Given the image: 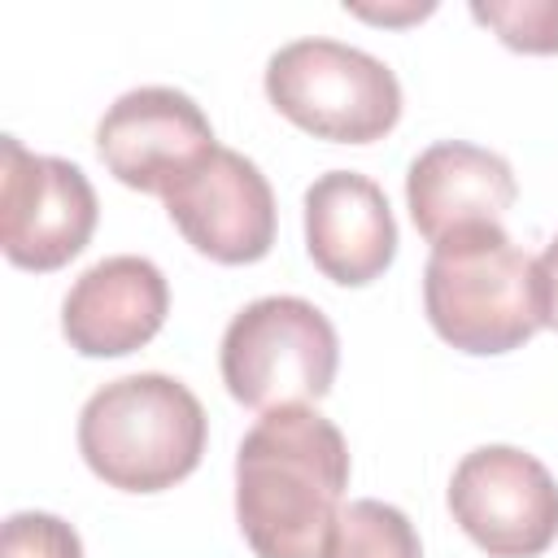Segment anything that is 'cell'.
<instances>
[{
    "label": "cell",
    "mask_w": 558,
    "mask_h": 558,
    "mask_svg": "<svg viewBox=\"0 0 558 558\" xmlns=\"http://www.w3.org/2000/svg\"><path fill=\"white\" fill-rule=\"evenodd\" d=\"M349 445L314 405L266 410L235 453V523L257 558H331Z\"/></svg>",
    "instance_id": "cell-1"
},
{
    "label": "cell",
    "mask_w": 558,
    "mask_h": 558,
    "mask_svg": "<svg viewBox=\"0 0 558 558\" xmlns=\"http://www.w3.org/2000/svg\"><path fill=\"white\" fill-rule=\"evenodd\" d=\"M78 453L96 480L122 493H161L187 480L205 453V410L187 384L161 371L96 388L78 414Z\"/></svg>",
    "instance_id": "cell-2"
},
{
    "label": "cell",
    "mask_w": 558,
    "mask_h": 558,
    "mask_svg": "<svg viewBox=\"0 0 558 558\" xmlns=\"http://www.w3.org/2000/svg\"><path fill=\"white\" fill-rule=\"evenodd\" d=\"M423 310L445 344L475 357L510 353L541 331L536 262L501 231V222L453 231L432 244Z\"/></svg>",
    "instance_id": "cell-3"
},
{
    "label": "cell",
    "mask_w": 558,
    "mask_h": 558,
    "mask_svg": "<svg viewBox=\"0 0 558 558\" xmlns=\"http://www.w3.org/2000/svg\"><path fill=\"white\" fill-rule=\"evenodd\" d=\"M218 366L227 392L248 410L314 405L331 392L340 340L314 301L262 296L227 323Z\"/></svg>",
    "instance_id": "cell-4"
},
{
    "label": "cell",
    "mask_w": 558,
    "mask_h": 558,
    "mask_svg": "<svg viewBox=\"0 0 558 558\" xmlns=\"http://www.w3.org/2000/svg\"><path fill=\"white\" fill-rule=\"evenodd\" d=\"M266 96L270 105L331 144H375L401 118V83L397 74L340 39H292L266 61Z\"/></svg>",
    "instance_id": "cell-5"
},
{
    "label": "cell",
    "mask_w": 558,
    "mask_h": 558,
    "mask_svg": "<svg viewBox=\"0 0 558 558\" xmlns=\"http://www.w3.org/2000/svg\"><path fill=\"white\" fill-rule=\"evenodd\" d=\"M96 187L87 174L48 153H31L17 135H4L0 170V248L13 266L48 275L78 257L96 231Z\"/></svg>",
    "instance_id": "cell-6"
},
{
    "label": "cell",
    "mask_w": 558,
    "mask_h": 558,
    "mask_svg": "<svg viewBox=\"0 0 558 558\" xmlns=\"http://www.w3.org/2000/svg\"><path fill=\"white\" fill-rule=\"evenodd\" d=\"M449 510L488 558H541L558 536V484L514 445L471 449L453 466Z\"/></svg>",
    "instance_id": "cell-7"
},
{
    "label": "cell",
    "mask_w": 558,
    "mask_h": 558,
    "mask_svg": "<svg viewBox=\"0 0 558 558\" xmlns=\"http://www.w3.org/2000/svg\"><path fill=\"white\" fill-rule=\"evenodd\" d=\"M218 148L205 109L179 87H135L122 92L100 126L96 153L105 170L148 196H170L209 153Z\"/></svg>",
    "instance_id": "cell-8"
},
{
    "label": "cell",
    "mask_w": 558,
    "mask_h": 558,
    "mask_svg": "<svg viewBox=\"0 0 558 558\" xmlns=\"http://www.w3.org/2000/svg\"><path fill=\"white\" fill-rule=\"evenodd\" d=\"M166 214L201 257L222 266L262 262L275 244V192L235 148H214L166 196Z\"/></svg>",
    "instance_id": "cell-9"
},
{
    "label": "cell",
    "mask_w": 558,
    "mask_h": 558,
    "mask_svg": "<svg viewBox=\"0 0 558 558\" xmlns=\"http://www.w3.org/2000/svg\"><path fill=\"white\" fill-rule=\"evenodd\" d=\"M305 253L340 288L375 283L397 257V218L375 179L327 170L305 187Z\"/></svg>",
    "instance_id": "cell-10"
},
{
    "label": "cell",
    "mask_w": 558,
    "mask_h": 558,
    "mask_svg": "<svg viewBox=\"0 0 558 558\" xmlns=\"http://www.w3.org/2000/svg\"><path fill=\"white\" fill-rule=\"evenodd\" d=\"M170 310L166 275L135 253L87 266L61 301V336L83 357H122L144 349Z\"/></svg>",
    "instance_id": "cell-11"
},
{
    "label": "cell",
    "mask_w": 558,
    "mask_h": 558,
    "mask_svg": "<svg viewBox=\"0 0 558 558\" xmlns=\"http://www.w3.org/2000/svg\"><path fill=\"white\" fill-rule=\"evenodd\" d=\"M514 196L519 183L510 161L466 140H440L423 148L405 174V205L427 244H440L466 227L501 222Z\"/></svg>",
    "instance_id": "cell-12"
},
{
    "label": "cell",
    "mask_w": 558,
    "mask_h": 558,
    "mask_svg": "<svg viewBox=\"0 0 558 558\" xmlns=\"http://www.w3.org/2000/svg\"><path fill=\"white\" fill-rule=\"evenodd\" d=\"M331 558H423L414 523L375 497H357L340 510Z\"/></svg>",
    "instance_id": "cell-13"
},
{
    "label": "cell",
    "mask_w": 558,
    "mask_h": 558,
    "mask_svg": "<svg viewBox=\"0 0 558 558\" xmlns=\"http://www.w3.org/2000/svg\"><path fill=\"white\" fill-rule=\"evenodd\" d=\"M471 17L493 26L497 39L514 52H558V0H475Z\"/></svg>",
    "instance_id": "cell-14"
},
{
    "label": "cell",
    "mask_w": 558,
    "mask_h": 558,
    "mask_svg": "<svg viewBox=\"0 0 558 558\" xmlns=\"http://www.w3.org/2000/svg\"><path fill=\"white\" fill-rule=\"evenodd\" d=\"M0 558H83L78 532L44 510H17L4 519Z\"/></svg>",
    "instance_id": "cell-15"
},
{
    "label": "cell",
    "mask_w": 558,
    "mask_h": 558,
    "mask_svg": "<svg viewBox=\"0 0 558 558\" xmlns=\"http://www.w3.org/2000/svg\"><path fill=\"white\" fill-rule=\"evenodd\" d=\"M536 296H541V327L558 331V235L536 257Z\"/></svg>",
    "instance_id": "cell-16"
},
{
    "label": "cell",
    "mask_w": 558,
    "mask_h": 558,
    "mask_svg": "<svg viewBox=\"0 0 558 558\" xmlns=\"http://www.w3.org/2000/svg\"><path fill=\"white\" fill-rule=\"evenodd\" d=\"M349 13H357V17H366V22H418V17H427L436 4H405V9H366V4H344Z\"/></svg>",
    "instance_id": "cell-17"
}]
</instances>
